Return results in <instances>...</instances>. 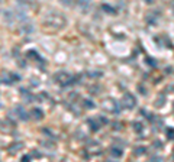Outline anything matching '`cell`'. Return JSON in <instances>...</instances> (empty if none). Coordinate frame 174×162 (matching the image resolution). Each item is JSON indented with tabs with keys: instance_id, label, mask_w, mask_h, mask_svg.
Returning a JSON list of instances; mask_svg holds the SVG:
<instances>
[{
	"instance_id": "obj_4",
	"label": "cell",
	"mask_w": 174,
	"mask_h": 162,
	"mask_svg": "<svg viewBox=\"0 0 174 162\" xmlns=\"http://www.w3.org/2000/svg\"><path fill=\"white\" fill-rule=\"evenodd\" d=\"M158 16H160L158 12H148V15L145 16V20H147L148 23H154L155 19H158Z\"/></svg>"
},
{
	"instance_id": "obj_6",
	"label": "cell",
	"mask_w": 174,
	"mask_h": 162,
	"mask_svg": "<svg viewBox=\"0 0 174 162\" xmlns=\"http://www.w3.org/2000/svg\"><path fill=\"white\" fill-rule=\"evenodd\" d=\"M87 123L90 125V127H92V130H93V132L99 130V127H100V125H99V120L96 122L94 119H89V120H87Z\"/></svg>"
},
{
	"instance_id": "obj_1",
	"label": "cell",
	"mask_w": 174,
	"mask_h": 162,
	"mask_svg": "<svg viewBox=\"0 0 174 162\" xmlns=\"http://www.w3.org/2000/svg\"><path fill=\"white\" fill-rule=\"evenodd\" d=\"M122 104L126 107V109H134L135 106H137V99H135V96L134 94H130V93H126V94L123 96V99H122Z\"/></svg>"
},
{
	"instance_id": "obj_13",
	"label": "cell",
	"mask_w": 174,
	"mask_h": 162,
	"mask_svg": "<svg viewBox=\"0 0 174 162\" xmlns=\"http://www.w3.org/2000/svg\"><path fill=\"white\" fill-rule=\"evenodd\" d=\"M84 106H86L87 109H94V103H93L92 100H86V101H84Z\"/></svg>"
},
{
	"instance_id": "obj_5",
	"label": "cell",
	"mask_w": 174,
	"mask_h": 162,
	"mask_svg": "<svg viewBox=\"0 0 174 162\" xmlns=\"http://www.w3.org/2000/svg\"><path fill=\"white\" fill-rule=\"evenodd\" d=\"M110 155L112 156H115V158H120L122 155H123V151L120 149V148H110Z\"/></svg>"
},
{
	"instance_id": "obj_3",
	"label": "cell",
	"mask_w": 174,
	"mask_h": 162,
	"mask_svg": "<svg viewBox=\"0 0 174 162\" xmlns=\"http://www.w3.org/2000/svg\"><path fill=\"white\" fill-rule=\"evenodd\" d=\"M116 106V101L115 100H106L104 101V109L106 110H110V111H113V113H118L119 111V107H115Z\"/></svg>"
},
{
	"instance_id": "obj_16",
	"label": "cell",
	"mask_w": 174,
	"mask_h": 162,
	"mask_svg": "<svg viewBox=\"0 0 174 162\" xmlns=\"http://www.w3.org/2000/svg\"><path fill=\"white\" fill-rule=\"evenodd\" d=\"M139 91L142 93V94H144V96L147 94V90H144V87H142V85H139Z\"/></svg>"
},
{
	"instance_id": "obj_14",
	"label": "cell",
	"mask_w": 174,
	"mask_h": 162,
	"mask_svg": "<svg viewBox=\"0 0 174 162\" xmlns=\"http://www.w3.org/2000/svg\"><path fill=\"white\" fill-rule=\"evenodd\" d=\"M147 64H149V65H152V67L157 65V62H155V61H152V58H147Z\"/></svg>"
},
{
	"instance_id": "obj_15",
	"label": "cell",
	"mask_w": 174,
	"mask_h": 162,
	"mask_svg": "<svg viewBox=\"0 0 174 162\" xmlns=\"http://www.w3.org/2000/svg\"><path fill=\"white\" fill-rule=\"evenodd\" d=\"M29 161H31V156L29 155H26V156L22 158V162H29Z\"/></svg>"
},
{
	"instance_id": "obj_17",
	"label": "cell",
	"mask_w": 174,
	"mask_h": 162,
	"mask_svg": "<svg viewBox=\"0 0 174 162\" xmlns=\"http://www.w3.org/2000/svg\"><path fill=\"white\" fill-rule=\"evenodd\" d=\"M173 10H174V5H173Z\"/></svg>"
},
{
	"instance_id": "obj_12",
	"label": "cell",
	"mask_w": 174,
	"mask_h": 162,
	"mask_svg": "<svg viewBox=\"0 0 174 162\" xmlns=\"http://www.w3.org/2000/svg\"><path fill=\"white\" fill-rule=\"evenodd\" d=\"M20 148H23V145H22V143H13L12 146H9V152L13 153V149H20Z\"/></svg>"
},
{
	"instance_id": "obj_11",
	"label": "cell",
	"mask_w": 174,
	"mask_h": 162,
	"mask_svg": "<svg viewBox=\"0 0 174 162\" xmlns=\"http://www.w3.org/2000/svg\"><path fill=\"white\" fill-rule=\"evenodd\" d=\"M145 152H147V149H145L144 146H139V148L135 149V155H137V156H141V155H144Z\"/></svg>"
},
{
	"instance_id": "obj_7",
	"label": "cell",
	"mask_w": 174,
	"mask_h": 162,
	"mask_svg": "<svg viewBox=\"0 0 174 162\" xmlns=\"http://www.w3.org/2000/svg\"><path fill=\"white\" fill-rule=\"evenodd\" d=\"M132 127L135 129L137 133H141L142 129H144V127H142V123H139V122H134V123H132Z\"/></svg>"
},
{
	"instance_id": "obj_10",
	"label": "cell",
	"mask_w": 174,
	"mask_h": 162,
	"mask_svg": "<svg viewBox=\"0 0 174 162\" xmlns=\"http://www.w3.org/2000/svg\"><path fill=\"white\" fill-rule=\"evenodd\" d=\"M102 9H103V10H106L107 13H110V15H115V13H116V10H115L113 7L107 6V5H103V6H102Z\"/></svg>"
},
{
	"instance_id": "obj_9",
	"label": "cell",
	"mask_w": 174,
	"mask_h": 162,
	"mask_svg": "<svg viewBox=\"0 0 174 162\" xmlns=\"http://www.w3.org/2000/svg\"><path fill=\"white\" fill-rule=\"evenodd\" d=\"M165 135H167V137L170 139V141H174V129L173 127H168L167 132H165Z\"/></svg>"
},
{
	"instance_id": "obj_2",
	"label": "cell",
	"mask_w": 174,
	"mask_h": 162,
	"mask_svg": "<svg viewBox=\"0 0 174 162\" xmlns=\"http://www.w3.org/2000/svg\"><path fill=\"white\" fill-rule=\"evenodd\" d=\"M55 78H57V80L61 78V81H60L61 85H68V84H71V81H73V77H70L68 74H65V73H58V74L55 75Z\"/></svg>"
},
{
	"instance_id": "obj_8",
	"label": "cell",
	"mask_w": 174,
	"mask_h": 162,
	"mask_svg": "<svg viewBox=\"0 0 174 162\" xmlns=\"http://www.w3.org/2000/svg\"><path fill=\"white\" fill-rule=\"evenodd\" d=\"M32 114L35 116V119H42V116H43V113H42L39 109H33V110H32Z\"/></svg>"
}]
</instances>
